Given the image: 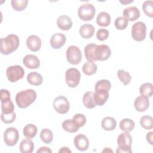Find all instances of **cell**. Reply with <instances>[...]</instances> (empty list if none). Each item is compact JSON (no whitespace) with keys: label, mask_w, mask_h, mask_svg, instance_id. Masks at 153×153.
I'll return each instance as SVG.
<instances>
[{"label":"cell","mask_w":153,"mask_h":153,"mask_svg":"<svg viewBox=\"0 0 153 153\" xmlns=\"http://www.w3.org/2000/svg\"><path fill=\"white\" fill-rule=\"evenodd\" d=\"M149 106V100L148 96L140 95L136 97L134 102V106L137 111L144 112Z\"/></svg>","instance_id":"4fadbf2b"},{"label":"cell","mask_w":153,"mask_h":153,"mask_svg":"<svg viewBox=\"0 0 153 153\" xmlns=\"http://www.w3.org/2000/svg\"><path fill=\"white\" fill-rule=\"evenodd\" d=\"M82 72L87 75H91L94 74L97 70V66L93 61L88 60L82 66Z\"/></svg>","instance_id":"4316f807"},{"label":"cell","mask_w":153,"mask_h":153,"mask_svg":"<svg viewBox=\"0 0 153 153\" xmlns=\"http://www.w3.org/2000/svg\"><path fill=\"white\" fill-rule=\"evenodd\" d=\"M16 115L15 112H13L10 114H4L1 113V121L5 124L12 123L16 120Z\"/></svg>","instance_id":"60d3db41"},{"label":"cell","mask_w":153,"mask_h":153,"mask_svg":"<svg viewBox=\"0 0 153 153\" xmlns=\"http://www.w3.org/2000/svg\"><path fill=\"white\" fill-rule=\"evenodd\" d=\"M140 124L144 129L151 130L153 127V119L151 116L143 115L140 119Z\"/></svg>","instance_id":"836d02e7"},{"label":"cell","mask_w":153,"mask_h":153,"mask_svg":"<svg viewBox=\"0 0 153 153\" xmlns=\"http://www.w3.org/2000/svg\"><path fill=\"white\" fill-rule=\"evenodd\" d=\"M19 149L22 153H31L34 149V143L30 139H25L21 142Z\"/></svg>","instance_id":"cb8c5ba5"},{"label":"cell","mask_w":153,"mask_h":153,"mask_svg":"<svg viewBox=\"0 0 153 153\" xmlns=\"http://www.w3.org/2000/svg\"><path fill=\"white\" fill-rule=\"evenodd\" d=\"M93 97L96 105L103 106L109 97V91L104 89H95Z\"/></svg>","instance_id":"7c38bea8"},{"label":"cell","mask_w":153,"mask_h":153,"mask_svg":"<svg viewBox=\"0 0 153 153\" xmlns=\"http://www.w3.org/2000/svg\"><path fill=\"white\" fill-rule=\"evenodd\" d=\"M80 78V72L76 68H69L65 72L66 82L70 87H76L79 83Z\"/></svg>","instance_id":"8992f818"},{"label":"cell","mask_w":153,"mask_h":153,"mask_svg":"<svg viewBox=\"0 0 153 153\" xmlns=\"http://www.w3.org/2000/svg\"><path fill=\"white\" fill-rule=\"evenodd\" d=\"M72 120L76 124V126L79 128L83 127L86 123V117L84 114H75L72 118Z\"/></svg>","instance_id":"f35d334b"},{"label":"cell","mask_w":153,"mask_h":153,"mask_svg":"<svg viewBox=\"0 0 153 153\" xmlns=\"http://www.w3.org/2000/svg\"><path fill=\"white\" fill-rule=\"evenodd\" d=\"M62 126L63 128L66 131H68L69 133H75L79 129V127L76 126V124L74 123V121L71 119L65 120L62 123Z\"/></svg>","instance_id":"f546056e"},{"label":"cell","mask_w":153,"mask_h":153,"mask_svg":"<svg viewBox=\"0 0 153 153\" xmlns=\"http://www.w3.org/2000/svg\"><path fill=\"white\" fill-rule=\"evenodd\" d=\"M95 13V8L91 4H84L81 5L78 10V15L83 21L92 20L94 17Z\"/></svg>","instance_id":"277c9868"},{"label":"cell","mask_w":153,"mask_h":153,"mask_svg":"<svg viewBox=\"0 0 153 153\" xmlns=\"http://www.w3.org/2000/svg\"><path fill=\"white\" fill-rule=\"evenodd\" d=\"M113 152V151H112V150H111V149H109V148H106L105 149H104L103 151H102V152Z\"/></svg>","instance_id":"c3c4849f"},{"label":"cell","mask_w":153,"mask_h":153,"mask_svg":"<svg viewBox=\"0 0 153 153\" xmlns=\"http://www.w3.org/2000/svg\"><path fill=\"white\" fill-rule=\"evenodd\" d=\"M36 93L32 89H27L21 91L16 96V102L20 108H26L35 102L36 99Z\"/></svg>","instance_id":"7a4b0ae2"},{"label":"cell","mask_w":153,"mask_h":153,"mask_svg":"<svg viewBox=\"0 0 153 153\" xmlns=\"http://www.w3.org/2000/svg\"><path fill=\"white\" fill-rule=\"evenodd\" d=\"M25 75L24 69L19 65L10 66L7 68L6 76L9 81L15 82L22 79Z\"/></svg>","instance_id":"5b68a950"},{"label":"cell","mask_w":153,"mask_h":153,"mask_svg":"<svg viewBox=\"0 0 153 153\" xmlns=\"http://www.w3.org/2000/svg\"><path fill=\"white\" fill-rule=\"evenodd\" d=\"M101 126L105 130L112 131L116 128L117 121L112 117H106L102 120Z\"/></svg>","instance_id":"603a6c76"},{"label":"cell","mask_w":153,"mask_h":153,"mask_svg":"<svg viewBox=\"0 0 153 153\" xmlns=\"http://www.w3.org/2000/svg\"><path fill=\"white\" fill-rule=\"evenodd\" d=\"M28 3L27 0H12L11 1L13 8L17 11H22L25 9Z\"/></svg>","instance_id":"d590c367"},{"label":"cell","mask_w":153,"mask_h":153,"mask_svg":"<svg viewBox=\"0 0 153 153\" xmlns=\"http://www.w3.org/2000/svg\"><path fill=\"white\" fill-rule=\"evenodd\" d=\"M74 143L76 148L80 151L87 150L89 146V141L88 138L84 134H79L74 137Z\"/></svg>","instance_id":"5bb4252c"},{"label":"cell","mask_w":153,"mask_h":153,"mask_svg":"<svg viewBox=\"0 0 153 153\" xmlns=\"http://www.w3.org/2000/svg\"><path fill=\"white\" fill-rule=\"evenodd\" d=\"M115 27L118 30L125 29L128 25V20L124 17H118L114 22Z\"/></svg>","instance_id":"74e56055"},{"label":"cell","mask_w":153,"mask_h":153,"mask_svg":"<svg viewBox=\"0 0 153 153\" xmlns=\"http://www.w3.org/2000/svg\"><path fill=\"white\" fill-rule=\"evenodd\" d=\"M40 138L44 143L49 144L53 139V132L48 128H44L40 133Z\"/></svg>","instance_id":"1f68e13d"},{"label":"cell","mask_w":153,"mask_h":153,"mask_svg":"<svg viewBox=\"0 0 153 153\" xmlns=\"http://www.w3.org/2000/svg\"><path fill=\"white\" fill-rule=\"evenodd\" d=\"M23 63L25 66L31 69H36L40 66L39 59L33 54H27L23 59Z\"/></svg>","instance_id":"ac0fdd59"},{"label":"cell","mask_w":153,"mask_h":153,"mask_svg":"<svg viewBox=\"0 0 153 153\" xmlns=\"http://www.w3.org/2000/svg\"><path fill=\"white\" fill-rule=\"evenodd\" d=\"M53 107L55 111L59 114H65L69 111L70 104L66 97L63 96H59L54 99Z\"/></svg>","instance_id":"9c48e42d"},{"label":"cell","mask_w":153,"mask_h":153,"mask_svg":"<svg viewBox=\"0 0 153 153\" xmlns=\"http://www.w3.org/2000/svg\"><path fill=\"white\" fill-rule=\"evenodd\" d=\"M118 148L116 152L117 153L132 152L131 146L132 144V137L128 132L124 131L119 134L117 137Z\"/></svg>","instance_id":"3957f363"},{"label":"cell","mask_w":153,"mask_h":153,"mask_svg":"<svg viewBox=\"0 0 153 153\" xmlns=\"http://www.w3.org/2000/svg\"><path fill=\"white\" fill-rule=\"evenodd\" d=\"M111 19L110 15L105 11L100 12L98 14L96 18L97 24L102 27H106L111 23Z\"/></svg>","instance_id":"44dd1931"},{"label":"cell","mask_w":153,"mask_h":153,"mask_svg":"<svg viewBox=\"0 0 153 153\" xmlns=\"http://www.w3.org/2000/svg\"><path fill=\"white\" fill-rule=\"evenodd\" d=\"M66 59L72 65H78L82 60V54L80 49L75 45L69 46L66 53Z\"/></svg>","instance_id":"ba28073f"},{"label":"cell","mask_w":153,"mask_h":153,"mask_svg":"<svg viewBox=\"0 0 153 153\" xmlns=\"http://www.w3.org/2000/svg\"><path fill=\"white\" fill-rule=\"evenodd\" d=\"M133 1H128V0H126V1H120V2H121L122 4L123 5H126L127 4H130L131 2H132Z\"/></svg>","instance_id":"7dc6e473"},{"label":"cell","mask_w":153,"mask_h":153,"mask_svg":"<svg viewBox=\"0 0 153 153\" xmlns=\"http://www.w3.org/2000/svg\"><path fill=\"white\" fill-rule=\"evenodd\" d=\"M27 81L31 85L38 86L42 84L43 78L39 73L32 72L27 75Z\"/></svg>","instance_id":"7402d4cb"},{"label":"cell","mask_w":153,"mask_h":153,"mask_svg":"<svg viewBox=\"0 0 153 153\" xmlns=\"http://www.w3.org/2000/svg\"><path fill=\"white\" fill-rule=\"evenodd\" d=\"M20 44V40L17 35L10 34L5 38L1 39L0 51L2 54L8 55L16 51Z\"/></svg>","instance_id":"6da1fadb"},{"label":"cell","mask_w":153,"mask_h":153,"mask_svg":"<svg viewBox=\"0 0 153 153\" xmlns=\"http://www.w3.org/2000/svg\"><path fill=\"white\" fill-rule=\"evenodd\" d=\"M139 93L142 95L151 97L153 94V85L151 83L146 82L142 84L139 88Z\"/></svg>","instance_id":"d6a6232c"},{"label":"cell","mask_w":153,"mask_h":153,"mask_svg":"<svg viewBox=\"0 0 153 153\" xmlns=\"http://www.w3.org/2000/svg\"><path fill=\"white\" fill-rule=\"evenodd\" d=\"M117 76L120 81L123 83L124 85H126L128 84L131 79V76L130 74L124 70H118L117 71Z\"/></svg>","instance_id":"e575fe53"},{"label":"cell","mask_w":153,"mask_h":153,"mask_svg":"<svg viewBox=\"0 0 153 153\" xmlns=\"http://www.w3.org/2000/svg\"><path fill=\"white\" fill-rule=\"evenodd\" d=\"M8 99H11L10 93L6 89H1V101L3 102Z\"/></svg>","instance_id":"7bdbcfd3"},{"label":"cell","mask_w":153,"mask_h":153,"mask_svg":"<svg viewBox=\"0 0 153 153\" xmlns=\"http://www.w3.org/2000/svg\"><path fill=\"white\" fill-rule=\"evenodd\" d=\"M142 9L145 14L149 17H153V1H145L142 5Z\"/></svg>","instance_id":"8d00e7d4"},{"label":"cell","mask_w":153,"mask_h":153,"mask_svg":"<svg viewBox=\"0 0 153 153\" xmlns=\"http://www.w3.org/2000/svg\"><path fill=\"white\" fill-rule=\"evenodd\" d=\"M109 31L106 29H100L96 33V37L99 41H104L109 36Z\"/></svg>","instance_id":"b9f144b4"},{"label":"cell","mask_w":153,"mask_h":153,"mask_svg":"<svg viewBox=\"0 0 153 153\" xmlns=\"http://www.w3.org/2000/svg\"><path fill=\"white\" fill-rule=\"evenodd\" d=\"M37 127L36 126L32 124H27L23 130V135L28 139H32L34 137L37 133Z\"/></svg>","instance_id":"f1b7e54d"},{"label":"cell","mask_w":153,"mask_h":153,"mask_svg":"<svg viewBox=\"0 0 153 153\" xmlns=\"http://www.w3.org/2000/svg\"><path fill=\"white\" fill-rule=\"evenodd\" d=\"M57 25L60 29L62 30H68L72 26V21L68 16L62 15L59 16L57 19Z\"/></svg>","instance_id":"d6986e66"},{"label":"cell","mask_w":153,"mask_h":153,"mask_svg":"<svg viewBox=\"0 0 153 153\" xmlns=\"http://www.w3.org/2000/svg\"><path fill=\"white\" fill-rule=\"evenodd\" d=\"M97 44H89L87 45L84 48V54L85 58L90 61H96L95 59V51L97 47Z\"/></svg>","instance_id":"484cf974"},{"label":"cell","mask_w":153,"mask_h":153,"mask_svg":"<svg viewBox=\"0 0 153 153\" xmlns=\"http://www.w3.org/2000/svg\"><path fill=\"white\" fill-rule=\"evenodd\" d=\"M79 32L83 38L89 39L94 35V27L91 24H84L80 27Z\"/></svg>","instance_id":"ffe728a7"},{"label":"cell","mask_w":153,"mask_h":153,"mask_svg":"<svg viewBox=\"0 0 153 153\" xmlns=\"http://www.w3.org/2000/svg\"><path fill=\"white\" fill-rule=\"evenodd\" d=\"M111 87V82L107 79L99 80L95 84V89H104L107 91H109Z\"/></svg>","instance_id":"ab89813d"},{"label":"cell","mask_w":153,"mask_h":153,"mask_svg":"<svg viewBox=\"0 0 153 153\" xmlns=\"http://www.w3.org/2000/svg\"><path fill=\"white\" fill-rule=\"evenodd\" d=\"M93 95L94 93L93 91H87L84 93L82 97V102L85 108L92 109L96 106Z\"/></svg>","instance_id":"d4e9b609"},{"label":"cell","mask_w":153,"mask_h":153,"mask_svg":"<svg viewBox=\"0 0 153 153\" xmlns=\"http://www.w3.org/2000/svg\"><path fill=\"white\" fill-rule=\"evenodd\" d=\"M59 152H71V151L69 149L68 147L63 146L60 148V149L59 151Z\"/></svg>","instance_id":"bcb514c9"},{"label":"cell","mask_w":153,"mask_h":153,"mask_svg":"<svg viewBox=\"0 0 153 153\" xmlns=\"http://www.w3.org/2000/svg\"><path fill=\"white\" fill-rule=\"evenodd\" d=\"M19 138V131L16 128L8 127L5 130L4 133V140L7 146H14L17 143Z\"/></svg>","instance_id":"30bf717a"},{"label":"cell","mask_w":153,"mask_h":153,"mask_svg":"<svg viewBox=\"0 0 153 153\" xmlns=\"http://www.w3.org/2000/svg\"><path fill=\"white\" fill-rule=\"evenodd\" d=\"M111 55V51L109 46L105 44L97 45L95 51V59L96 60H106Z\"/></svg>","instance_id":"8fae6325"},{"label":"cell","mask_w":153,"mask_h":153,"mask_svg":"<svg viewBox=\"0 0 153 153\" xmlns=\"http://www.w3.org/2000/svg\"><path fill=\"white\" fill-rule=\"evenodd\" d=\"M152 136H153V132L152 131H150V132H148L147 134H146V140L148 141V142L152 145H153V141H152Z\"/></svg>","instance_id":"f6af8a7d"},{"label":"cell","mask_w":153,"mask_h":153,"mask_svg":"<svg viewBox=\"0 0 153 153\" xmlns=\"http://www.w3.org/2000/svg\"><path fill=\"white\" fill-rule=\"evenodd\" d=\"M123 15L127 20L133 22L137 20L140 17L139 9L134 6H130L126 8L123 11Z\"/></svg>","instance_id":"9a60e30c"},{"label":"cell","mask_w":153,"mask_h":153,"mask_svg":"<svg viewBox=\"0 0 153 153\" xmlns=\"http://www.w3.org/2000/svg\"><path fill=\"white\" fill-rule=\"evenodd\" d=\"M146 26L145 23L137 22L132 26L131 36L136 41H142L146 38Z\"/></svg>","instance_id":"52a82bcc"},{"label":"cell","mask_w":153,"mask_h":153,"mask_svg":"<svg viewBox=\"0 0 153 153\" xmlns=\"http://www.w3.org/2000/svg\"><path fill=\"white\" fill-rule=\"evenodd\" d=\"M52 152V151L48 147H46V146H42L41 148H39V149L37 150L36 152L37 153H44V152H50L51 153Z\"/></svg>","instance_id":"ee69618b"},{"label":"cell","mask_w":153,"mask_h":153,"mask_svg":"<svg viewBox=\"0 0 153 153\" xmlns=\"http://www.w3.org/2000/svg\"><path fill=\"white\" fill-rule=\"evenodd\" d=\"M135 126L133 120L130 118H124L120 122V128L123 131L130 132Z\"/></svg>","instance_id":"83f0119b"},{"label":"cell","mask_w":153,"mask_h":153,"mask_svg":"<svg viewBox=\"0 0 153 153\" xmlns=\"http://www.w3.org/2000/svg\"><path fill=\"white\" fill-rule=\"evenodd\" d=\"M26 45L32 51H38L41 47V40L36 35H30L26 39Z\"/></svg>","instance_id":"2e32d148"},{"label":"cell","mask_w":153,"mask_h":153,"mask_svg":"<svg viewBox=\"0 0 153 153\" xmlns=\"http://www.w3.org/2000/svg\"><path fill=\"white\" fill-rule=\"evenodd\" d=\"M14 106L11 99L1 102V111L4 114H10L14 112Z\"/></svg>","instance_id":"4dcf8cb0"},{"label":"cell","mask_w":153,"mask_h":153,"mask_svg":"<svg viewBox=\"0 0 153 153\" xmlns=\"http://www.w3.org/2000/svg\"><path fill=\"white\" fill-rule=\"evenodd\" d=\"M66 38L64 34L56 33L53 35L50 38L51 46L54 49H59L64 45Z\"/></svg>","instance_id":"e0dca14e"}]
</instances>
